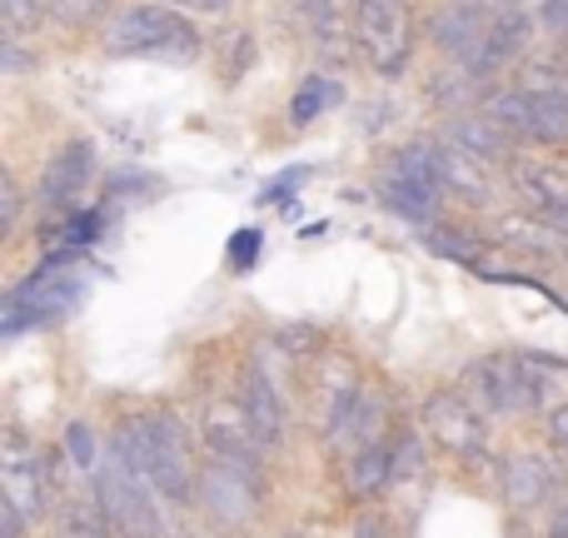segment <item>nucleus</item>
Masks as SVG:
<instances>
[{
    "instance_id": "obj_35",
    "label": "nucleus",
    "mask_w": 568,
    "mask_h": 538,
    "mask_svg": "<svg viewBox=\"0 0 568 538\" xmlns=\"http://www.w3.org/2000/svg\"><path fill=\"white\" fill-rule=\"evenodd\" d=\"M549 434H554V444H564V449H568V404H564V409H554Z\"/></svg>"
},
{
    "instance_id": "obj_38",
    "label": "nucleus",
    "mask_w": 568,
    "mask_h": 538,
    "mask_svg": "<svg viewBox=\"0 0 568 538\" xmlns=\"http://www.w3.org/2000/svg\"><path fill=\"white\" fill-rule=\"evenodd\" d=\"M549 538H568V504L559 514H554V524H549Z\"/></svg>"
},
{
    "instance_id": "obj_33",
    "label": "nucleus",
    "mask_w": 568,
    "mask_h": 538,
    "mask_svg": "<svg viewBox=\"0 0 568 538\" xmlns=\"http://www.w3.org/2000/svg\"><path fill=\"white\" fill-rule=\"evenodd\" d=\"M26 524H30V519L16 509V504L0 499V538H26Z\"/></svg>"
},
{
    "instance_id": "obj_21",
    "label": "nucleus",
    "mask_w": 568,
    "mask_h": 538,
    "mask_svg": "<svg viewBox=\"0 0 568 538\" xmlns=\"http://www.w3.org/2000/svg\"><path fill=\"white\" fill-rule=\"evenodd\" d=\"M334 100H339V85H334V80H320V75H310L300 85V95H294V120H300V125H310L314 115H324V110L334 105Z\"/></svg>"
},
{
    "instance_id": "obj_39",
    "label": "nucleus",
    "mask_w": 568,
    "mask_h": 538,
    "mask_svg": "<svg viewBox=\"0 0 568 538\" xmlns=\"http://www.w3.org/2000/svg\"><path fill=\"white\" fill-rule=\"evenodd\" d=\"M469 6H499V0H469Z\"/></svg>"
},
{
    "instance_id": "obj_16",
    "label": "nucleus",
    "mask_w": 568,
    "mask_h": 538,
    "mask_svg": "<svg viewBox=\"0 0 568 538\" xmlns=\"http://www.w3.org/2000/svg\"><path fill=\"white\" fill-rule=\"evenodd\" d=\"M499 484L514 509H534V504H544L554 494V469L544 459H534V454H514V459H504Z\"/></svg>"
},
{
    "instance_id": "obj_10",
    "label": "nucleus",
    "mask_w": 568,
    "mask_h": 538,
    "mask_svg": "<svg viewBox=\"0 0 568 538\" xmlns=\"http://www.w3.org/2000/svg\"><path fill=\"white\" fill-rule=\"evenodd\" d=\"M424 424H429L434 444L449 454H484V424H479V409L459 394H434L424 404Z\"/></svg>"
},
{
    "instance_id": "obj_2",
    "label": "nucleus",
    "mask_w": 568,
    "mask_h": 538,
    "mask_svg": "<svg viewBox=\"0 0 568 538\" xmlns=\"http://www.w3.org/2000/svg\"><path fill=\"white\" fill-rule=\"evenodd\" d=\"M105 50L110 55H155L170 65H190L200 60L205 40L190 26L180 10H170L165 0H145V6H125L105 30Z\"/></svg>"
},
{
    "instance_id": "obj_22",
    "label": "nucleus",
    "mask_w": 568,
    "mask_h": 538,
    "mask_svg": "<svg viewBox=\"0 0 568 538\" xmlns=\"http://www.w3.org/2000/svg\"><path fill=\"white\" fill-rule=\"evenodd\" d=\"M439 180L454 190H464L469 200L484 195V175L474 170V155H454V150H439Z\"/></svg>"
},
{
    "instance_id": "obj_17",
    "label": "nucleus",
    "mask_w": 568,
    "mask_h": 538,
    "mask_svg": "<svg viewBox=\"0 0 568 538\" xmlns=\"http://www.w3.org/2000/svg\"><path fill=\"white\" fill-rule=\"evenodd\" d=\"M389 479H394V449H384L379 439L359 444V449L349 454V464H344V489H349L354 499H374V494H384Z\"/></svg>"
},
{
    "instance_id": "obj_37",
    "label": "nucleus",
    "mask_w": 568,
    "mask_h": 538,
    "mask_svg": "<svg viewBox=\"0 0 568 538\" xmlns=\"http://www.w3.org/2000/svg\"><path fill=\"white\" fill-rule=\"evenodd\" d=\"M354 538H389V534H384V524H379V519H359Z\"/></svg>"
},
{
    "instance_id": "obj_27",
    "label": "nucleus",
    "mask_w": 568,
    "mask_h": 538,
    "mask_svg": "<svg viewBox=\"0 0 568 538\" xmlns=\"http://www.w3.org/2000/svg\"><path fill=\"white\" fill-rule=\"evenodd\" d=\"M65 454L80 464V469H95V459H100V454H95V434H90L85 424H70V429H65Z\"/></svg>"
},
{
    "instance_id": "obj_14",
    "label": "nucleus",
    "mask_w": 568,
    "mask_h": 538,
    "mask_svg": "<svg viewBox=\"0 0 568 538\" xmlns=\"http://www.w3.org/2000/svg\"><path fill=\"white\" fill-rule=\"evenodd\" d=\"M240 404H245V414H250V424H255L260 444H265V449H275V444L284 439V399H280V389L270 384V374L260 369V364H250V369L240 374Z\"/></svg>"
},
{
    "instance_id": "obj_26",
    "label": "nucleus",
    "mask_w": 568,
    "mask_h": 538,
    "mask_svg": "<svg viewBox=\"0 0 568 538\" xmlns=\"http://www.w3.org/2000/svg\"><path fill=\"white\" fill-rule=\"evenodd\" d=\"M275 344H284L290 354H314V349H324V329H314V324H284V329H275Z\"/></svg>"
},
{
    "instance_id": "obj_29",
    "label": "nucleus",
    "mask_w": 568,
    "mask_h": 538,
    "mask_svg": "<svg viewBox=\"0 0 568 538\" xmlns=\"http://www.w3.org/2000/svg\"><path fill=\"white\" fill-rule=\"evenodd\" d=\"M260 245H265V235H260V230H240V235L230 240V265L250 270V265H255V255H260Z\"/></svg>"
},
{
    "instance_id": "obj_3",
    "label": "nucleus",
    "mask_w": 568,
    "mask_h": 538,
    "mask_svg": "<svg viewBox=\"0 0 568 538\" xmlns=\"http://www.w3.org/2000/svg\"><path fill=\"white\" fill-rule=\"evenodd\" d=\"M85 304V274L65 270V255L45 260L26 284H16L0 314V334H26V329H50L65 314Z\"/></svg>"
},
{
    "instance_id": "obj_8",
    "label": "nucleus",
    "mask_w": 568,
    "mask_h": 538,
    "mask_svg": "<svg viewBox=\"0 0 568 538\" xmlns=\"http://www.w3.org/2000/svg\"><path fill=\"white\" fill-rule=\"evenodd\" d=\"M90 180H95V145L90 140H65L55 150V160L45 165V175H40V205L65 215V205H75L85 195Z\"/></svg>"
},
{
    "instance_id": "obj_7",
    "label": "nucleus",
    "mask_w": 568,
    "mask_h": 538,
    "mask_svg": "<svg viewBox=\"0 0 568 538\" xmlns=\"http://www.w3.org/2000/svg\"><path fill=\"white\" fill-rule=\"evenodd\" d=\"M529 354H494V359L474 364V389H479V404L494 414H529L539 409L544 389H539V374L529 369Z\"/></svg>"
},
{
    "instance_id": "obj_11",
    "label": "nucleus",
    "mask_w": 568,
    "mask_h": 538,
    "mask_svg": "<svg viewBox=\"0 0 568 538\" xmlns=\"http://www.w3.org/2000/svg\"><path fill=\"white\" fill-rule=\"evenodd\" d=\"M200 504H205L220 524H245L260 504V484L245 479L240 469H230V464L210 459V469L200 474Z\"/></svg>"
},
{
    "instance_id": "obj_28",
    "label": "nucleus",
    "mask_w": 568,
    "mask_h": 538,
    "mask_svg": "<svg viewBox=\"0 0 568 538\" xmlns=\"http://www.w3.org/2000/svg\"><path fill=\"white\" fill-rule=\"evenodd\" d=\"M16 225H20V185L16 175H0V235H10Z\"/></svg>"
},
{
    "instance_id": "obj_20",
    "label": "nucleus",
    "mask_w": 568,
    "mask_h": 538,
    "mask_svg": "<svg viewBox=\"0 0 568 538\" xmlns=\"http://www.w3.org/2000/svg\"><path fill=\"white\" fill-rule=\"evenodd\" d=\"M534 100V140L568 145V90L564 85H529Z\"/></svg>"
},
{
    "instance_id": "obj_25",
    "label": "nucleus",
    "mask_w": 568,
    "mask_h": 538,
    "mask_svg": "<svg viewBox=\"0 0 568 538\" xmlns=\"http://www.w3.org/2000/svg\"><path fill=\"white\" fill-rule=\"evenodd\" d=\"M424 240H429V250H434V255H444V260H464V265H474V260H479V245H474L469 235H459L454 225H429V230H424Z\"/></svg>"
},
{
    "instance_id": "obj_24",
    "label": "nucleus",
    "mask_w": 568,
    "mask_h": 538,
    "mask_svg": "<svg viewBox=\"0 0 568 538\" xmlns=\"http://www.w3.org/2000/svg\"><path fill=\"white\" fill-rule=\"evenodd\" d=\"M110 16V0H50V20L70 30H85V26H100Z\"/></svg>"
},
{
    "instance_id": "obj_6",
    "label": "nucleus",
    "mask_w": 568,
    "mask_h": 538,
    "mask_svg": "<svg viewBox=\"0 0 568 538\" xmlns=\"http://www.w3.org/2000/svg\"><path fill=\"white\" fill-rule=\"evenodd\" d=\"M439 150L429 145H409L399 150V155L389 160V170H384V205L394 210V215L414 220V225H424V220H434V210H439Z\"/></svg>"
},
{
    "instance_id": "obj_4",
    "label": "nucleus",
    "mask_w": 568,
    "mask_h": 538,
    "mask_svg": "<svg viewBox=\"0 0 568 538\" xmlns=\"http://www.w3.org/2000/svg\"><path fill=\"white\" fill-rule=\"evenodd\" d=\"M95 504L110 519V529L120 538H165V524H160V504L155 489L120 459V449L110 454V464L95 479Z\"/></svg>"
},
{
    "instance_id": "obj_32",
    "label": "nucleus",
    "mask_w": 568,
    "mask_h": 538,
    "mask_svg": "<svg viewBox=\"0 0 568 538\" xmlns=\"http://www.w3.org/2000/svg\"><path fill=\"white\" fill-rule=\"evenodd\" d=\"M419 464H424L419 439H399V444H394V479H399V474H414Z\"/></svg>"
},
{
    "instance_id": "obj_13",
    "label": "nucleus",
    "mask_w": 568,
    "mask_h": 538,
    "mask_svg": "<svg viewBox=\"0 0 568 538\" xmlns=\"http://www.w3.org/2000/svg\"><path fill=\"white\" fill-rule=\"evenodd\" d=\"M6 499L16 504L26 519H40V509H45V459L40 454H30L26 444L10 434V449H6Z\"/></svg>"
},
{
    "instance_id": "obj_34",
    "label": "nucleus",
    "mask_w": 568,
    "mask_h": 538,
    "mask_svg": "<svg viewBox=\"0 0 568 538\" xmlns=\"http://www.w3.org/2000/svg\"><path fill=\"white\" fill-rule=\"evenodd\" d=\"M539 16L554 35H568V0H539Z\"/></svg>"
},
{
    "instance_id": "obj_19",
    "label": "nucleus",
    "mask_w": 568,
    "mask_h": 538,
    "mask_svg": "<svg viewBox=\"0 0 568 538\" xmlns=\"http://www.w3.org/2000/svg\"><path fill=\"white\" fill-rule=\"evenodd\" d=\"M449 140H454V150H464V155H474V160H504L509 155V135H504L499 125H494L489 115H459L449 125Z\"/></svg>"
},
{
    "instance_id": "obj_12",
    "label": "nucleus",
    "mask_w": 568,
    "mask_h": 538,
    "mask_svg": "<svg viewBox=\"0 0 568 538\" xmlns=\"http://www.w3.org/2000/svg\"><path fill=\"white\" fill-rule=\"evenodd\" d=\"M524 50H529V16H524L519 6H509V0H499V6L489 10V35H484V50L469 65V75L489 80L494 70L509 65V60H519Z\"/></svg>"
},
{
    "instance_id": "obj_31",
    "label": "nucleus",
    "mask_w": 568,
    "mask_h": 538,
    "mask_svg": "<svg viewBox=\"0 0 568 538\" xmlns=\"http://www.w3.org/2000/svg\"><path fill=\"white\" fill-rule=\"evenodd\" d=\"M36 65V55H26V45H20V35H6V45H0V70L6 75H20V70Z\"/></svg>"
},
{
    "instance_id": "obj_36",
    "label": "nucleus",
    "mask_w": 568,
    "mask_h": 538,
    "mask_svg": "<svg viewBox=\"0 0 568 538\" xmlns=\"http://www.w3.org/2000/svg\"><path fill=\"white\" fill-rule=\"evenodd\" d=\"M165 6H185V10H225L230 0H165Z\"/></svg>"
},
{
    "instance_id": "obj_1",
    "label": "nucleus",
    "mask_w": 568,
    "mask_h": 538,
    "mask_svg": "<svg viewBox=\"0 0 568 538\" xmlns=\"http://www.w3.org/2000/svg\"><path fill=\"white\" fill-rule=\"evenodd\" d=\"M115 449L160 499L190 504L200 489L195 469H190V439L175 424V414H135L115 429Z\"/></svg>"
},
{
    "instance_id": "obj_5",
    "label": "nucleus",
    "mask_w": 568,
    "mask_h": 538,
    "mask_svg": "<svg viewBox=\"0 0 568 538\" xmlns=\"http://www.w3.org/2000/svg\"><path fill=\"white\" fill-rule=\"evenodd\" d=\"M354 35H359L364 60H369L384 80H394L414 45L409 0H359V10H354Z\"/></svg>"
},
{
    "instance_id": "obj_23",
    "label": "nucleus",
    "mask_w": 568,
    "mask_h": 538,
    "mask_svg": "<svg viewBox=\"0 0 568 538\" xmlns=\"http://www.w3.org/2000/svg\"><path fill=\"white\" fill-rule=\"evenodd\" d=\"M45 16H50V0H0V26H6V35H30V30H40Z\"/></svg>"
},
{
    "instance_id": "obj_9",
    "label": "nucleus",
    "mask_w": 568,
    "mask_h": 538,
    "mask_svg": "<svg viewBox=\"0 0 568 538\" xmlns=\"http://www.w3.org/2000/svg\"><path fill=\"white\" fill-rule=\"evenodd\" d=\"M489 10L494 6H469V0H449L444 10H434V45L454 60V65L469 70L484 50V35H489Z\"/></svg>"
},
{
    "instance_id": "obj_30",
    "label": "nucleus",
    "mask_w": 568,
    "mask_h": 538,
    "mask_svg": "<svg viewBox=\"0 0 568 538\" xmlns=\"http://www.w3.org/2000/svg\"><path fill=\"white\" fill-rule=\"evenodd\" d=\"M250 60H255V40L250 35H230V60H225V75L235 80V75H245L250 70Z\"/></svg>"
},
{
    "instance_id": "obj_15",
    "label": "nucleus",
    "mask_w": 568,
    "mask_h": 538,
    "mask_svg": "<svg viewBox=\"0 0 568 538\" xmlns=\"http://www.w3.org/2000/svg\"><path fill=\"white\" fill-rule=\"evenodd\" d=\"M314 399H320V409H324V429L334 434L354 414V404L364 399V394H359V369H354L349 359H334L329 369H320Z\"/></svg>"
},
{
    "instance_id": "obj_18",
    "label": "nucleus",
    "mask_w": 568,
    "mask_h": 538,
    "mask_svg": "<svg viewBox=\"0 0 568 538\" xmlns=\"http://www.w3.org/2000/svg\"><path fill=\"white\" fill-rule=\"evenodd\" d=\"M484 115L504 130L509 140H534V100L529 85H504L484 100Z\"/></svg>"
}]
</instances>
